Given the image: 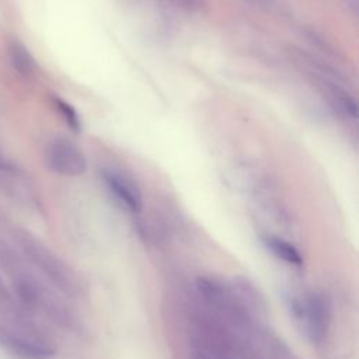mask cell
<instances>
[{
  "label": "cell",
  "mask_w": 359,
  "mask_h": 359,
  "mask_svg": "<svg viewBox=\"0 0 359 359\" xmlns=\"http://www.w3.org/2000/svg\"><path fill=\"white\" fill-rule=\"evenodd\" d=\"M45 161L49 170L67 177L81 175L87 168L83 151L65 137H56L48 143L45 149Z\"/></svg>",
  "instance_id": "6da1fadb"
},
{
  "label": "cell",
  "mask_w": 359,
  "mask_h": 359,
  "mask_svg": "<svg viewBox=\"0 0 359 359\" xmlns=\"http://www.w3.org/2000/svg\"><path fill=\"white\" fill-rule=\"evenodd\" d=\"M7 55L13 69L22 77H31L36 70V62L31 52L18 41H10Z\"/></svg>",
  "instance_id": "277c9868"
},
{
  "label": "cell",
  "mask_w": 359,
  "mask_h": 359,
  "mask_svg": "<svg viewBox=\"0 0 359 359\" xmlns=\"http://www.w3.org/2000/svg\"><path fill=\"white\" fill-rule=\"evenodd\" d=\"M53 101H55V105H56L57 111H59L60 115L63 116L65 122H66L74 132L80 130V119H79V115H77L76 109H74L69 102L63 101L62 98H57V97H56V98H53Z\"/></svg>",
  "instance_id": "52a82bcc"
},
{
  "label": "cell",
  "mask_w": 359,
  "mask_h": 359,
  "mask_svg": "<svg viewBox=\"0 0 359 359\" xmlns=\"http://www.w3.org/2000/svg\"><path fill=\"white\" fill-rule=\"evenodd\" d=\"M296 316L304 323L307 334L313 339H321L325 335V328L330 318L328 302L321 293H311L304 300L294 306Z\"/></svg>",
  "instance_id": "7a4b0ae2"
},
{
  "label": "cell",
  "mask_w": 359,
  "mask_h": 359,
  "mask_svg": "<svg viewBox=\"0 0 359 359\" xmlns=\"http://www.w3.org/2000/svg\"><path fill=\"white\" fill-rule=\"evenodd\" d=\"M321 87L335 109L346 116H356V102L342 87L325 80L321 81Z\"/></svg>",
  "instance_id": "5b68a950"
},
{
  "label": "cell",
  "mask_w": 359,
  "mask_h": 359,
  "mask_svg": "<svg viewBox=\"0 0 359 359\" xmlns=\"http://www.w3.org/2000/svg\"><path fill=\"white\" fill-rule=\"evenodd\" d=\"M262 241L268 247V250H271L278 258H280L289 264H296V265L303 262L300 252L290 243H287L279 237H275V236H265V237H262Z\"/></svg>",
  "instance_id": "8992f818"
},
{
  "label": "cell",
  "mask_w": 359,
  "mask_h": 359,
  "mask_svg": "<svg viewBox=\"0 0 359 359\" xmlns=\"http://www.w3.org/2000/svg\"><path fill=\"white\" fill-rule=\"evenodd\" d=\"M167 1L175 7L188 10V11H195L202 7V0H167Z\"/></svg>",
  "instance_id": "ba28073f"
},
{
  "label": "cell",
  "mask_w": 359,
  "mask_h": 359,
  "mask_svg": "<svg viewBox=\"0 0 359 359\" xmlns=\"http://www.w3.org/2000/svg\"><path fill=\"white\" fill-rule=\"evenodd\" d=\"M0 171L1 172H15L17 171V167L15 164L6 156H3L0 153Z\"/></svg>",
  "instance_id": "9c48e42d"
},
{
  "label": "cell",
  "mask_w": 359,
  "mask_h": 359,
  "mask_svg": "<svg viewBox=\"0 0 359 359\" xmlns=\"http://www.w3.org/2000/svg\"><path fill=\"white\" fill-rule=\"evenodd\" d=\"M102 178L107 188L129 210L139 212L142 209V194L137 185L129 177L114 170H105L102 172Z\"/></svg>",
  "instance_id": "3957f363"
}]
</instances>
